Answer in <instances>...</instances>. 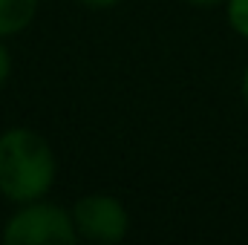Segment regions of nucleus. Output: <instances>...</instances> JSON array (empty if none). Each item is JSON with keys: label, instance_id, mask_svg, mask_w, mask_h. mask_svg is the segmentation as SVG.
Returning a JSON list of instances; mask_svg holds the SVG:
<instances>
[{"label": "nucleus", "instance_id": "8", "mask_svg": "<svg viewBox=\"0 0 248 245\" xmlns=\"http://www.w3.org/2000/svg\"><path fill=\"white\" fill-rule=\"evenodd\" d=\"M240 92H243V101L248 104V63H246V69H243V81H240Z\"/></svg>", "mask_w": 248, "mask_h": 245}, {"label": "nucleus", "instance_id": "7", "mask_svg": "<svg viewBox=\"0 0 248 245\" xmlns=\"http://www.w3.org/2000/svg\"><path fill=\"white\" fill-rule=\"evenodd\" d=\"M78 3H84V6H90V9H113V6H119L122 0H78Z\"/></svg>", "mask_w": 248, "mask_h": 245}, {"label": "nucleus", "instance_id": "4", "mask_svg": "<svg viewBox=\"0 0 248 245\" xmlns=\"http://www.w3.org/2000/svg\"><path fill=\"white\" fill-rule=\"evenodd\" d=\"M41 0H0V38L20 35L38 15Z\"/></svg>", "mask_w": 248, "mask_h": 245}, {"label": "nucleus", "instance_id": "9", "mask_svg": "<svg viewBox=\"0 0 248 245\" xmlns=\"http://www.w3.org/2000/svg\"><path fill=\"white\" fill-rule=\"evenodd\" d=\"M190 6H219V3H225V0H185Z\"/></svg>", "mask_w": 248, "mask_h": 245}, {"label": "nucleus", "instance_id": "1", "mask_svg": "<svg viewBox=\"0 0 248 245\" xmlns=\"http://www.w3.org/2000/svg\"><path fill=\"white\" fill-rule=\"evenodd\" d=\"M58 173L52 144L32 127L0 133V196L12 205L44 199Z\"/></svg>", "mask_w": 248, "mask_h": 245}, {"label": "nucleus", "instance_id": "2", "mask_svg": "<svg viewBox=\"0 0 248 245\" xmlns=\"http://www.w3.org/2000/svg\"><path fill=\"white\" fill-rule=\"evenodd\" d=\"M0 237H3L6 245H75L78 243L72 214L61 205L44 202V199L17 205V211L6 219Z\"/></svg>", "mask_w": 248, "mask_h": 245}, {"label": "nucleus", "instance_id": "6", "mask_svg": "<svg viewBox=\"0 0 248 245\" xmlns=\"http://www.w3.org/2000/svg\"><path fill=\"white\" fill-rule=\"evenodd\" d=\"M9 75H12V55H9V49H6V44L0 38V87L9 81Z\"/></svg>", "mask_w": 248, "mask_h": 245}, {"label": "nucleus", "instance_id": "5", "mask_svg": "<svg viewBox=\"0 0 248 245\" xmlns=\"http://www.w3.org/2000/svg\"><path fill=\"white\" fill-rule=\"evenodd\" d=\"M225 17L228 26L248 41V0H225Z\"/></svg>", "mask_w": 248, "mask_h": 245}, {"label": "nucleus", "instance_id": "3", "mask_svg": "<svg viewBox=\"0 0 248 245\" xmlns=\"http://www.w3.org/2000/svg\"><path fill=\"white\" fill-rule=\"evenodd\" d=\"M72 222L78 240L90 243H122L130 231V214L113 193H87L72 205Z\"/></svg>", "mask_w": 248, "mask_h": 245}]
</instances>
